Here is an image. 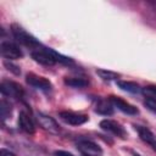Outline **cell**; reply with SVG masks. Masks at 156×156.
Here are the masks:
<instances>
[{"label":"cell","mask_w":156,"mask_h":156,"mask_svg":"<svg viewBox=\"0 0 156 156\" xmlns=\"http://www.w3.org/2000/svg\"><path fill=\"white\" fill-rule=\"evenodd\" d=\"M11 32H12L15 39L18 43L23 44L24 46H28V48H32V49H34V48L38 49L40 46L39 41L33 35H30L28 32H26L22 27H20L18 24H12L11 26Z\"/></svg>","instance_id":"1"},{"label":"cell","mask_w":156,"mask_h":156,"mask_svg":"<svg viewBox=\"0 0 156 156\" xmlns=\"http://www.w3.org/2000/svg\"><path fill=\"white\" fill-rule=\"evenodd\" d=\"M32 58L38 62V63H41L44 66H52L56 63V58L54 56V50L51 49H37V50H33L32 51Z\"/></svg>","instance_id":"2"},{"label":"cell","mask_w":156,"mask_h":156,"mask_svg":"<svg viewBox=\"0 0 156 156\" xmlns=\"http://www.w3.org/2000/svg\"><path fill=\"white\" fill-rule=\"evenodd\" d=\"M37 121H38L39 126H40L44 130H46V132H49V133L57 134V133L60 132V126H58V123H57L52 117H50V116H48V115H45V113L38 112V113H37Z\"/></svg>","instance_id":"3"},{"label":"cell","mask_w":156,"mask_h":156,"mask_svg":"<svg viewBox=\"0 0 156 156\" xmlns=\"http://www.w3.org/2000/svg\"><path fill=\"white\" fill-rule=\"evenodd\" d=\"M77 149L84 156H102V149L98 144H95L90 140L77 141Z\"/></svg>","instance_id":"4"},{"label":"cell","mask_w":156,"mask_h":156,"mask_svg":"<svg viewBox=\"0 0 156 156\" xmlns=\"http://www.w3.org/2000/svg\"><path fill=\"white\" fill-rule=\"evenodd\" d=\"M0 50H1V55L7 60H16L23 56L21 49L12 41H2Z\"/></svg>","instance_id":"5"},{"label":"cell","mask_w":156,"mask_h":156,"mask_svg":"<svg viewBox=\"0 0 156 156\" xmlns=\"http://www.w3.org/2000/svg\"><path fill=\"white\" fill-rule=\"evenodd\" d=\"M0 90L4 95L11 96V98H22L23 89L20 84L11 82V80H4L0 84Z\"/></svg>","instance_id":"6"},{"label":"cell","mask_w":156,"mask_h":156,"mask_svg":"<svg viewBox=\"0 0 156 156\" xmlns=\"http://www.w3.org/2000/svg\"><path fill=\"white\" fill-rule=\"evenodd\" d=\"M26 82H27L30 87L37 88V89H40V90H44V91H48V90H50V89L52 88L50 80H48V79L44 78V77L33 74V73H28V74H27Z\"/></svg>","instance_id":"7"},{"label":"cell","mask_w":156,"mask_h":156,"mask_svg":"<svg viewBox=\"0 0 156 156\" xmlns=\"http://www.w3.org/2000/svg\"><path fill=\"white\" fill-rule=\"evenodd\" d=\"M100 127L104 130H106V132H108V133H111L113 135H117L119 138H126L127 136V133H126L124 128L119 123H117L116 121H112V119H102L100 122Z\"/></svg>","instance_id":"8"},{"label":"cell","mask_w":156,"mask_h":156,"mask_svg":"<svg viewBox=\"0 0 156 156\" xmlns=\"http://www.w3.org/2000/svg\"><path fill=\"white\" fill-rule=\"evenodd\" d=\"M58 116L63 122L72 124V126H79L88 121V117L85 115L76 113V112H71V111H62V112H60Z\"/></svg>","instance_id":"9"},{"label":"cell","mask_w":156,"mask_h":156,"mask_svg":"<svg viewBox=\"0 0 156 156\" xmlns=\"http://www.w3.org/2000/svg\"><path fill=\"white\" fill-rule=\"evenodd\" d=\"M110 101H111V104H112L115 107H117L119 111H122V112H124V113H127V115H136V113H138V108H136L135 106L128 104L127 101L122 100L121 98L111 96V98H110Z\"/></svg>","instance_id":"10"},{"label":"cell","mask_w":156,"mask_h":156,"mask_svg":"<svg viewBox=\"0 0 156 156\" xmlns=\"http://www.w3.org/2000/svg\"><path fill=\"white\" fill-rule=\"evenodd\" d=\"M135 129H136V132H138L140 139H141L144 143L149 144V145L156 151V135H155L150 129H147L146 127H143V126H135Z\"/></svg>","instance_id":"11"},{"label":"cell","mask_w":156,"mask_h":156,"mask_svg":"<svg viewBox=\"0 0 156 156\" xmlns=\"http://www.w3.org/2000/svg\"><path fill=\"white\" fill-rule=\"evenodd\" d=\"M18 126L23 132H26L28 134H33L34 130H35L33 119L26 112H20V115H18Z\"/></svg>","instance_id":"12"},{"label":"cell","mask_w":156,"mask_h":156,"mask_svg":"<svg viewBox=\"0 0 156 156\" xmlns=\"http://www.w3.org/2000/svg\"><path fill=\"white\" fill-rule=\"evenodd\" d=\"M95 111L100 115H112L113 113V105L111 104V101H106V100H100L98 101L96 106H95Z\"/></svg>","instance_id":"13"},{"label":"cell","mask_w":156,"mask_h":156,"mask_svg":"<svg viewBox=\"0 0 156 156\" xmlns=\"http://www.w3.org/2000/svg\"><path fill=\"white\" fill-rule=\"evenodd\" d=\"M117 85L124 90V91H129V93H139L141 91V88L139 84H136L135 82H127V80H117Z\"/></svg>","instance_id":"14"},{"label":"cell","mask_w":156,"mask_h":156,"mask_svg":"<svg viewBox=\"0 0 156 156\" xmlns=\"http://www.w3.org/2000/svg\"><path fill=\"white\" fill-rule=\"evenodd\" d=\"M65 84L72 88H84L88 85V80L84 78H66Z\"/></svg>","instance_id":"15"},{"label":"cell","mask_w":156,"mask_h":156,"mask_svg":"<svg viewBox=\"0 0 156 156\" xmlns=\"http://www.w3.org/2000/svg\"><path fill=\"white\" fill-rule=\"evenodd\" d=\"M96 73L104 80H113V79H117L119 77V74H117L115 72H111V71H106V69H98Z\"/></svg>","instance_id":"16"},{"label":"cell","mask_w":156,"mask_h":156,"mask_svg":"<svg viewBox=\"0 0 156 156\" xmlns=\"http://www.w3.org/2000/svg\"><path fill=\"white\" fill-rule=\"evenodd\" d=\"M0 113L2 119H6L11 115V105L6 100H1L0 102Z\"/></svg>","instance_id":"17"},{"label":"cell","mask_w":156,"mask_h":156,"mask_svg":"<svg viewBox=\"0 0 156 156\" xmlns=\"http://www.w3.org/2000/svg\"><path fill=\"white\" fill-rule=\"evenodd\" d=\"M145 106H146L150 111H152V112L156 113V99L147 98V99L145 100Z\"/></svg>","instance_id":"18"},{"label":"cell","mask_w":156,"mask_h":156,"mask_svg":"<svg viewBox=\"0 0 156 156\" xmlns=\"http://www.w3.org/2000/svg\"><path fill=\"white\" fill-rule=\"evenodd\" d=\"M4 65H5V67H7V69L11 71L12 73H15V74H20V73H21V69L18 68V66H16V65H13V63H11V62H9V61H5Z\"/></svg>","instance_id":"19"},{"label":"cell","mask_w":156,"mask_h":156,"mask_svg":"<svg viewBox=\"0 0 156 156\" xmlns=\"http://www.w3.org/2000/svg\"><path fill=\"white\" fill-rule=\"evenodd\" d=\"M143 91H144V94H146V95L156 96V85H149V87L144 88Z\"/></svg>","instance_id":"20"},{"label":"cell","mask_w":156,"mask_h":156,"mask_svg":"<svg viewBox=\"0 0 156 156\" xmlns=\"http://www.w3.org/2000/svg\"><path fill=\"white\" fill-rule=\"evenodd\" d=\"M54 156H74L73 154L68 152V151H63V150H57L54 152Z\"/></svg>","instance_id":"21"},{"label":"cell","mask_w":156,"mask_h":156,"mask_svg":"<svg viewBox=\"0 0 156 156\" xmlns=\"http://www.w3.org/2000/svg\"><path fill=\"white\" fill-rule=\"evenodd\" d=\"M0 156H16L13 152H11L10 150H6V149H1L0 151Z\"/></svg>","instance_id":"22"},{"label":"cell","mask_w":156,"mask_h":156,"mask_svg":"<svg viewBox=\"0 0 156 156\" xmlns=\"http://www.w3.org/2000/svg\"><path fill=\"white\" fill-rule=\"evenodd\" d=\"M133 156H140V155H139V154H134Z\"/></svg>","instance_id":"23"}]
</instances>
